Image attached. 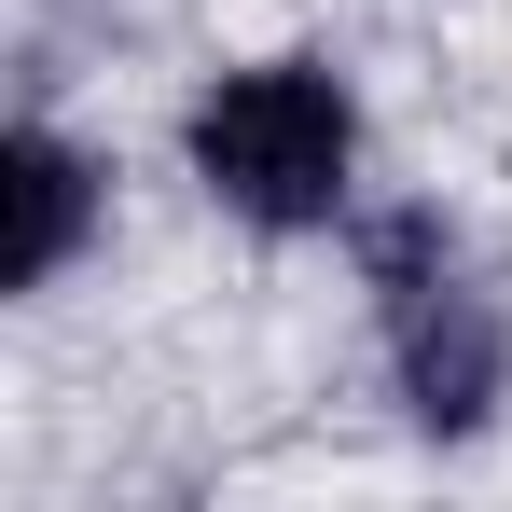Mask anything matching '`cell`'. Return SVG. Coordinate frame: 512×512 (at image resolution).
<instances>
[{"instance_id": "3", "label": "cell", "mask_w": 512, "mask_h": 512, "mask_svg": "<svg viewBox=\"0 0 512 512\" xmlns=\"http://www.w3.org/2000/svg\"><path fill=\"white\" fill-rule=\"evenodd\" d=\"M97 222H111L97 153L56 139V125H14V139H0V291H56V277L97 250Z\"/></svg>"}, {"instance_id": "1", "label": "cell", "mask_w": 512, "mask_h": 512, "mask_svg": "<svg viewBox=\"0 0 512 512\" xmlns=\"http://www.w3.org/2000/svg\"><path fill=\"white\" fill-rule=\"evenodd\" d=\"M180 167L208 180V208H236L250 236H333L360 208V84L333 56L208 70L194 111H180Z\"/></svg>"}, {"instance_id": "2", "label": "cell", "mask_w": 512, "mask_h": 512, "mask_svg": "<svg viewBox=\"0 0 512 512\" xmlns=\"http://www.w3.org/2000/svg\"><path fill=\"white\" fill-rule=\"evenodd\" d=\"M360 291H374V346H388V388L429 443H471L512 402V319L485 291V263L457 250L443 208H388L360 236Z\"/></svg>"}]
</instances>
